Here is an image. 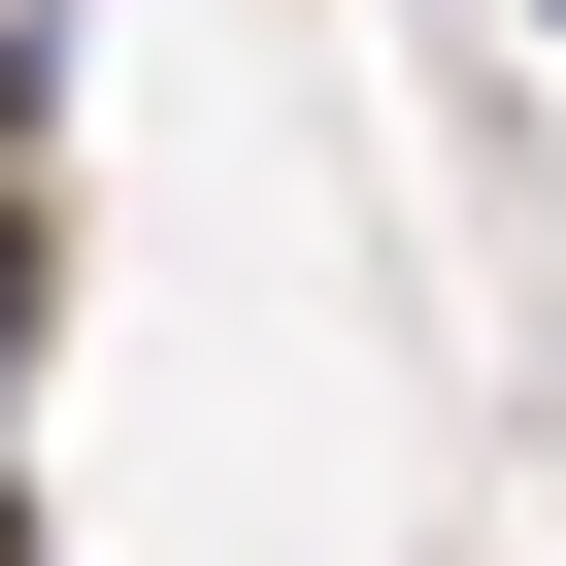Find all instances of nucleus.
<instances>
[{"mask_svg":"<svg viewBox=\"0 0 566 566\" xmlns=\"http://www.w3.org/2000/svg\"><path fill=\"white\" fill-rule=\"evenodd\" d=\"M533 34H566V0H533Z\"/></svg>","mask_w":566,"mask_h":566,"instance_id":"1","label":"nucleus"}]
</instances>
